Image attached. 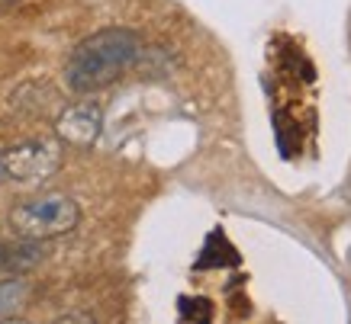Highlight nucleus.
I'll return each instance as SVG.
<instances>
[{"label":"nucleus","mask_w":351,"mask_h":324,"mask_svg":"<svg viewBox=\"0 0 351 324\" xmlns=\"http://www.w3.org/2000/svg\"><path fill=\"white\" fill-rule=\"evenodd\" d=\"M138 58V36L129 29H104L84 39L77 45L68 68H64V81L75 94H94L104 90L113 81L136 64Z\"/></svg>","instance_id":"nucleus-1"},{"label":"nucleus","mask_w":351,"mask_h":324,"mask_svg":"<svg viewBox=\"0 0 351 324\" xmlns=\"http://www.w3.org/2000/svg\"><path fill=\"white\" fill-rule=\"evenodd\" d=\"M81 221V206L64 193H43L32 196L10 212V228L26 241H49L68 234Z\"/></svg>","instance_id":"nucleus-2"},{"label":"nucleus","mask_w":351,"mask_h":324,"mask_svg":"<svg viewBox=\"0 0 351 324\" xmlns=\"http://www.w3.org/2000/svg\"><path fill=\"white\" fill-rule=\"evenodd\" d=\"M62 164V141L58 138H29L7 148L0 154V174L16 183H43Z\"/></svg>","instance_id":"nucleus-3"},{"label":"nucleus","mask_w":351,"mask_h":324,"mask_svg":"<svg viewBox=\"0 0 351 324\" xmlns=\"http://www.w3.org/2000/svg\"><path fill=\"white\" fill-rule=\"evenodd\" d=\"M100 129H104V113L90 100L71 103L55 119V135H58V141H68V145H94L100 138Z\"/></svg>","instance_id":"nucleus-4"},{"label":"nucleus","mask_w":351,"mask_h":324,"mask_svg":"<svg viewBox=\"0 0 351 324\" xmlns=\"http://www.w3.org/2000/svg\"><path fill=\"white\" fill-rule=\"evenodd\" d=\"M43 260V247L39 241H0V276H16V273L32 270L36 263Z\"/></svg>","instance_id":"nucleus-5"},{"label":"nucleus","mask_w":351,"mask_h":324,"mask_svg":"<svg viewBox=\"0 0 351 324\" xmlns=\"http://www.w3.org/2000/svg\"><path fill=\"white\" fill-rule=\"evenodd\" d=\"M239 263H242V257L232 247V241L226 238L223 228H216L203 241V251L193 263V270H219V267H239Z\"/></svg>","instance_id":"nucleus-6"},{"label":"nucleus","mask_w":351,"mask_h":324,"mask_svg":"<svg viewBox=\"0 0 351 324\" xmlns=\"http://www.w3.org/2000/svg\"><path fill=\"white\" fill-rule=\"evenodd\" d=\"M178 312H181V321H187V324H210L216 308L203 295H181L178 299Z\"/></svg>","instance_id":"nucleus-7"},{"label":"nucleus","mask_w":351,"mask_h":324,"mask_svg":"<svg viewBox=\"0 0 351 324\" xmlns=\"http://www.w3.org/2000/svg\"><path fill=\"white\" fill-rule=\"evenodd\" d=\"M26 302V282L20 280H0V318H10Z\"/></svg>","instance_id":"nucleus-8"},{"label":"nucleus","mask_w":351,"mask_h":324,"mask_svg":"<svg viewBox=\"0 0 351 324\" xmlns=\"http://www.w3.org/2000/svg\"><path fill=\"white\" fill-rule=\"evenodd\" d=\"M58 324H94V321H90L87 314H68V318H62Z\"/></svg>","instance_id":"nucleus-9"},{"label":"nucleus","mask_w":351,"mask_h":324,"mask_svg":"<svg viewBox=\"0 0 351 324\" xmlns=\"http://www.w3.org/2000/svg\"><path fill=\"white\" fill-rule=\"evenodd\" d=\"M0 324H26V321H20V318H3Z\"/></svg>","instance_id":"nucleus-10"}]
</instances>
